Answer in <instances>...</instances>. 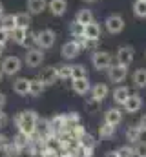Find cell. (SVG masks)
Instances as JSON below:
<instances>
[{
	"mask_svg": "<svg viewBox=\"0 0 146 157\" xmlns=\"http://www.w3.org/2000/svg\"><path fill=\"white\" fill-rule=\"evenodd\" d=\"M82 28H84V26H80V24H77V22H73L71 28H70V33H71L73 39H77V37H82Z\"/></svg>",
	"mask_w": 146,
	"mask_h": 157,
	"instance_id": "34",
	"label": "cell"
},
{
	"mask_svg": "<svg viewBox=\"0 0 146 157\" xmlns=\"http://www.w3.org/2000/svg\"><path fill=\"white\" fill-rule=\"evenodd\" d=\"M122 108H124L126 113H137V112H141V108H143V97L139 93H130V97L126 99V102L122 104Z\"/></svg>",
	"mask_w": 146,
	"mask_h": 157,
	"instance_id": "10",
	"label": "cell"
},
{
	"mask_svg": "<svg viewBox=\"0 0 146 157\" xmlns=\"http://www.w3.org/2000/svg\"><path fill=\"white\" fill-rule=\"evenodd\" d=\"M60 157H77V155H75V152H73V150H66Z\"/></svg>",
	"mask_w": 146,
	"mask_h": 157,
	"instance_id": "41",
	"label": "cell"
},
{
	"mask_svg": "<svg viewBox=\"0 0 146 157\" xmlns=\"http://www.w3.org/2000/svg\"><path fill=\"white\" fill-rule=\"evenodd\" d=\"M84 2H88V4H91V2H95V0H84Z\"/></svg>",
	"mask_w": 146,
	"mask_h": 157,
	"instance_id": "46",
	"label": "cell"
},
{
	"mask_svg": "<svg viewBox=\"0 0 146 157\" xmlns=\"http://www.w3.org/2000/svg\"><path fill=\"white\" fill-rule=\"evenodd\" d=\"M4 15H6V7H4V4L0 2V18H2Z\"/></svg>",
	"mask_w": 146,
	"mask_h": 157,
	"instance_id": "43",
	"label": "cell"
},
{
	"mask_svg": "<svg viewBox=\"0 0 146 157\" xmlns=\"http://www.w3.org/2000/svg\"><path fill=\"white\" fill-rule=\"evenodd\" d=\"M0 26H2L4 29H7V31H13V29L17 28V24H15V15H4V17L0 18Z\"/></svg>",
	"mask_w": 146,
	"mask_h": 157,
	"instance_id": "29",
	"label": "cell"
},
{
	"mask_svg": "<svg viewBox=\"0 0 146 157\" xmlns=\"http://www.w3.org/2000/svg\"><path fill=\"white\" fill-rule=\"evenodd\" d=\"M82 77H88L86 66H82V64H75V66H71V78H82Z\"/></svg>",
	"mask_w": 146,
	"mask_h": 157,
	"instance_id": "30",
	"label": "cell"
},
{
	"mask_svg": "<svg viewBox=\"0 0 146 157\" xmlns=\"http://www.w3.org/2000/svg\"><path fill=\"white\" fill-rule=\"evenodd\" d=\"M36 121H38V115H36L33 110H26L22 113H18L15 122L18 126V132L24 133L26 137H31L36 133Z\"/></svg>",
	"mask_w": 146,
	"mask_h": 157,
	"instance_id": "1",
	"label": "cell"
},
{
	"mask_svg": "<svg viewBox=\"0 0 146 157\" xmlns=\"http://www.w3.org/2000/svg\"><path fill=\"white\" fill-rule=\"evenodd\" d=\"M26 9L29 15H40L48 9V0H28Z\"/></svg>",
	"mask_w": 146,
	"mask_h": 157,
	"instance_id": "17",
	"label": "cell"
},
{
	"mask_svg": "<svg viewBox=\"0 0 146 157\" xmlns=\"http://www.w3.org/2000/svg\"><path fill=\"white\" fill-rule=\"evenodd\" d=\"M141 137H143V133L135 124L126 128V141H130V144H135L137 141H141Z\"/></svg>",
	"mask_w": 146,
	"mask_h": 157,
	"instance_id": "25",
	"label": "cell"
},
{
	"mask_svg": "<svg viewBox=\"0 0 146 157\" xmlns=\"http://www.w3.org/2000/svg\"><path fill=\"white\" fill-rule=\"evenodd\" d=\"M42 157H60V155H59V152H57L55 148L46 146V148H44V152H42Z\"/></svg>",
	"mask_w": 146,
	"mask_h": 157,
	"instance_id": "37",
	"label": "cell"
},
{
	"mask_svg": "<svg viewBox=\"0 0 146 157\" xmlns=\"http://www.w3.org/2000/svg\"><path fill=\"white\" fill-rule=\"evenodd\" d=\"M6 122H7V117L4 115V112H0V128H2V126H4Z\"/></svg>",
	"mask_w": 146,
	"mask_h": 157,
	"instance_id": "39",
	"label": "cell"
},
{
	"mask_svg": "<svg viewBox=\"0 0 146 157\" xmlns=\"http://www.w3.org/2000/svg\"><path fill=\"white\" fill-rule=\"evenodd\" d=\"M9 40H11V31L4 29V28L0 26V44H2V46H6Z\"/></svg>",
	"mask_w": 146,
	"mask_h": 157,
	"instance_id": "35",
	"label": "cell"
},
{
	"mask_svg": "<svg viewBox=\"0 0 146 157\" xmlns=\"http://www.w3.org/2000/svg\"><path fill=\"white\" fill-rule=\"evenodd\" d=\"M0 70H2L4 75L13 77V75H17V73L22 70V60H20L18 57H15V55H9V57H6V59L2 60Z\"/></svg>",
	"mask_w": 146,
	"mask_h": 157,
	"instance_id": "3",
	"label": "cell"
},
{
	"mask_svg": "<svg viewBox=\"0 0 146 157\" xmlns=\"http://www.w3.org/2000/svg\"><path fill=\"white\" fill-rule=\"evenodd\" d=\"M93 20H95V17H93V11L91 9H80L77 13V17H75V22L80 24V26H86V24H90Z\"/></svg>",
	"mask_w": 146,
	"mask_h": 157,
	"instance_id": "20",
	"label": "cell"
},
{
	"mask_svg": "<svg viewBox=\"0 0 146 157\" xmlns=\"http://www.w3.org/2000/svg\"><path fill=\"white\" fill-rule=\"evenodd\" d=\"M4 48H6V46H2V44H0V57H2V53H4Z\"/></svg>",
	"mask_w": 146,
	"mask_h": 157,
	"instance_id": "44",
	"label": "cell"
},
{
	"mask_svg": "<svg viewBox=\"0 0 146 157\" xmlns=\"http://www.w3.org/2000/svg\"><path fill=\"white\" fill-rule=\"evenodd\" d=\"M117 154H119V157H133V148L130 144H126V146H121L117 150Z\"/></svg>",
	"mask_w": 146,
	"mask_h": 157,
	"instance_id": "33",
	"label": "cell"
},
{
	"mask_svg": "<svg viewBox=\"0 0 146 157\" xmlns=\"http://www.w3.org/2000/svg\"><path fill=\"white\" fill-rule=\"evenodd\" d=\"M24 62L28 68H38L42 62H44V49L40 48H29L26 57H24Z\"/></svg>",
	"mask_w": 146,
	"mask_h": 157,
	"instance_id": "7",
	"label": "cell"
},
{
	"mask_svg": "<svg viewBox=\"0 0 146 157\" xmlns=\"http://www.w3.org/2000/svg\"><path fill=\"white\" fill-rule=\"evenodd\" d=\"M115 132H117V128L111 126V124H108V122H104L102 126H99V135H101V139H111V137L115 135Z\"/></svg>",
	"mask_w": 146,
	"mask_h": 157,
	"instance_id": "28",
	"label": "cell"
},
{
	"mask_svg": "<svg viewBox=\"0 0 146 157\" xmlns=\"http://www.w3.org/2000/svg\"><path fill=\"white\" fill-rule=\"evenodd\" d=\"M115 60H117V64L128 68L133 62V48L132 46H121L115 53Z\"/></svg>",
	"mask_w": 146,
	"mask_h": 157,
	"instance_id": "8",
	"label": "cell"
},
{
	"mask_svg": "<svg viewBox=\"0 0 146 157\" xmlns=\"http://www.w3.org/2000/svg\"><path fill=\"white\" fill-rule=\"evenodd\" d=\"M80 46L75 42V40H68L66 44H62V48H60V55H62V59H66V60H73V59H77L79 55H80Z\"/></svg>",
	"mask_w": 146,
	"mask_h": 157,
	"instance_id": "9",
	"label": "cell"
},
{
	"mask_svg": "<svg viewBox=\"0 0 146 157\" xmlns=\"http://www.w3.org/2000/svg\"><path fill=\"white\" fill-rule=\"evenodd\" d=\"M139 130H141V133H146V113L144 115H141V119L137 121V124H135Z\"/></svg>",
	"mask_w": 146,
	"mask_h": 157,
	"instance_id": "38",
	"label": "cell"
},
{
	"mask_svg": "<svg viewBox=\"0 0 146 157\" xmlns=\"http://www.w3.org/2000/svg\"><path fill=\"white\" fill-rule=\"evenodd\" d=\"M2 77H4V73H2V70H0V82H2Z\"/></svg>",
	"mask_w": 146,
	"mask_h": 157,
	"instance_id": "45",
	"label": "cell"
},
{
	"mask_svg": "<svg viewBox=\"0 0 146 157\" xmlns=\"http://www.w3.org/2000/svg\"><path fill=\"white\" fill-rule=\"evenodd\" d=\"M38 78L42 80V84L48 88V86H53V84H57V71H55V66H48V68H44L42 71H40V75Z\"/></svg>",
	"mask_w": 146,
	"mask_h": 157,
	"instance_id": "16",
	"label": "cell"
},
{
	"mask_svg": "<svg viewBox=\"0 0 146 157\" xmlns=\"http://www.w3.org/2000/svg\"><path fill=\"white\" fill-rule=\"evenodd\" d=\"M90 78L88 77H82V78H71V90L77 93V95H86L90 93Z\"/></svg>",
	"mask_w": 146,
	"mask_h": 157,
	"instance_id": "14",
	"label": "cell"
},
{
	"mask_svg": "<svg viewBox=\"0 0 146 157\" xmlns=\"http://www.w3.org/2000/svg\"><path fill=\"white\" fill-rule=\"evenodd\" d=\"M24 46H28V48H36V33L28 31V37H26V44H24Z\"/></svg>",
	"mask_w": 146,
	"mask_h": 157,
	"instance_id": "36",
	"label": "cell"
},
{
	"mask_svg": "<svg viewBox=\"0 0 146 157\" xmlns=\"http://www.w3.org/2000/svg\"><path fill=\"white\" fill-rule=\"evenodd\" d=\"M132 9H133V15L137 18L146 20V0H135L133 6H132Z\"/></svg>",
	"mask_w": 146,
	"mask_h": 157,
	"instance_id": "27",
	"label": "cell"
},
{
	"mask_svg": "<svg viewBox=\"0 0 146 157\" xmlns=\"http://www.w3.org/2000/svg\"><path fill=\"white\" fill-rule=\"evenodd\" d=\"M90 93H91V99H93L95 102H99V104H101V102L108 97L110 88H108V84L99 82V84H95V86H91V88H90Z\"/></svg>",
	"mask_w": 146,
	"mask_h": 157,
	"instance_id": "11",
	"label": "cell"
},
{
	"mask_svg": "<svg viewBox=\"0 0 146 157\" xmlns=\"http://www.w3.org/2000/svg\"><path fill=\"white\" fill-rule=\"evenodd\" d=\"M104 122H108L111 126H119L121 122H122V110L119 108V106H113V108H110L106 110V113H104Z\"/></svg>",
	"mask_w": 146,
	"mask_h": 157,
	"instance_id": "13",
	"label": "cell"
},
{
	"mask_svg": "<svg viewBox=\"0 0 146 157\" xmlns=\"http://www.w3.org/2000/svg\"><path fill=\"white\" fill-rule=\"evenodd\" d=\"M28 139H29V137H26L24 133H20V132H18V135H17V137H15V141H13V146H15L17 150H22V148H26V146H28V143H29Z\"/></svg>",
	"mask_w": 146,
	"mask_h": 157,
	"instance_id": "31",
	"label": "cell"
},
{
	"mask_svg": "<svg viewBox=\"0 0 146 157\" xmlns=\"http://www.w3.org/2000/svg\"><path fill=\"white\" fill-rule=\"evenodd\" d=\"M44 90H46V86L42 84L40 78H31V80H29V95H31V97H38V95H42Z\"/></svg>",
	"mask_w": 146,
	"mask_h": 157,
	"instance_id": "24",
	"label": "cell"
},
{
	"mask_svg": "<svg viewBox=\"0 0 146 157\" xmlns=\"http://www.w3.org/2000/svg\"><path fill=\"white\" fill-rule=\"evenodd\" d=\"M4 106H6V95H4V93H0V110H2Z\"/></svg>",
	"mask_w": 146,
	"mask_h": 157,
	"instance_id": "42",
	"label": "cell"
},
{
	"mask_svg": "<svg viewBox=\"0 0 146 157\" xmlns=\"http://www.w3.org/2000/svg\"><path fill=\"white\" fill-rule=\"evenodd\" d=\"M15 24H17L18 28H26V29H29L31 15H29L28 11H20V13H17V15H15Z\"/></svg>",
	"mask_w": 146,
	"mask_h": 157,
	"instance_id": "23",
	"label": "cell"
},
{
	"mask_svg": "<svg viewBox=\"0 0 146 157\" xmlns=\"http://www.w3.org/2000/svg\"><path fill=\"white\" fill-rule=\"evenodd\" d=\"M104 157H119V154H117V150H110L104 154Z\"/></svg>",
	"mask_w": 146,
	"mask_h": 157,
	"instance_id": "40",
	"label": "cell"
},
{
	"mask_svg": "<svg viewBox=\"0 0 146 157\" xmlns=\"http://www.w3.org/2000/svg\"><path fill=\"white\" fill-rule=\"evenodd\" d=\"M13 91L17 95H29V78L26 77H18L13 80Z\"/></svg>",
	"mask_w": 146,
	"mask_h": 157,
	"instance_id": "18",
	"label": "cell"
},
{
	"mask_svg": "<svg viewBox=\"0 0 146 157\" xmlns=\"http://www.w3.org/2000/svg\"><path fill=\"white\" fill-rule=\"evenodd\" d=\"M91 64L95 70L102 71V70H108L111 66V55L108 51H101V49H95L91 53Z\"/></svg>",
	"mask_w": 146,
	"mask_h": 157,
	"instance_id": "4",
	"label": "cell"
},
{
	"mask_svg": "<svg viewBox=\"0 0 146 157\" xmlns=\"http://www.w3.org/2000/svg\"><path fill=\"white\" fill-rule=\"evenodd\" d=\"M57 42V33L53 29H42L36 33V48L40 49H49Z\"/></svg>",
	"mask_w": 146,
	"mask_h": 157,
	"instance_id": "5",
	"label": "cell"
},
{
	"mask_svg": "<svg viewBox=\"0 0 146 157\" xmlns=\"http://www.w3.org/2000/svg\"><path fill=\"white\" fill-rule=\"evenodd\" d=\"M130 88H126V86H117L115 90H113V102L117 104V106H122L124 102H126V99L130 97Z\"/></svg>",
	"mask_w": 146,
	"mask_h": 157,
	"instance_id": "19",
	"label": "cell"
},
{
	"mask_svg": "<svg viewBox=\"0 0 146 157\" xmlns=\"http://www.w3.org/2000/svg\"><path fill=\"white\" fill-rule=\"evenodd\" d=\"M106 71H108V80L113 84H121L128 77V68H124L121 64H111Z\"/></svg>",
	"mask_w": 146,
	"mask_h": 157,
	"instance_id": "6",
	"label": "cell"
},
{
	"mask_svg": "<svg viewBox=\"0 0 146 157\" xmlns=\"http://www.w3.org/2000/svg\"><path fill=\"white\" fill-rule=\"evenodd\" d=\"M124 26H126L124 18H122L121 15H117V13L108 15V17L104 18V28H106V31H108L110 35H119V33H122V31H124Z\"/></svg>",
	"mask_w": 146,
	"mask_h": 157,
	"instance_id": "2",
	"label": "cell"
},
{
	"mask_svg": "<svg viewBox=\"0 0 146 157\" xmlns=\"http://www.w3.org/2000/svg\"><path fill=\"white\" fill-rule=\"evenodd\" d=\"M82 37L84 39H90V40H99L101 39V26L99 22H90L82 28Z\"/></svg>",
	"mask_w": 146,
	"mask_h": 157,
	"instance_id": "15",
	"label": "cell"
},
{
	"mask_svg": "<svg viewBox=\"0 0 146 157\" xmlns=\"http://www.w3.org/2000/svg\"><path fill=\"white\" fill-rule=\"evenodd\" d=\"M132 80H133V86H135V88H139V90L146 88V68L135 70L133 75H132Z\"/></svg>",
	"mask_w": 146,
	"mask_h": 157,
	"instance_id": "21",
	"label": "cell"
},
{
	"mask_svg": "<svg viewBox=\"0 0 146 157\" xmlns=\"http://www.w3.org/2000/svg\"><path fill=\"white\" fill-rule=\"evenodd\" d=\"M48 9L53 17H64L68 11V0H49Z\"/></svg>",
	"mask_w": 146,
	"mask_h": 157,
	"instance_id": "12",
	"label": "cell"
},
{
	"mask_svg": "<svg viewBox=\"0 0 146 157\" xmlns=\"http://www.w3.org/2000/svg\"><path fill=\"white\" fill-rule=\"evenodd\" d=\"M28 31H29V29L17 26V28L11 31V40H13L15 44H18V46H24V44H26V37H28Z\"/></svg>",
	"mask_w": 146,
	"mask_h": 157,
	"instance_id": "22",
	"label": "cell"
},
{
	"mask_svg": "<svg viewBox=\"0 0 146 157\" xmlns=\"http://www.w3.org/2000/svg\"><path fill=\"white\" fill-rule=\"evenodd\" d=\"M133 155L135 157H146V141H137V143H135Z\"/></svg>",
	"mask_w": 146,
	"mask_h": 157,
	"instance_id": "32",
	"label": "cell"
},
{
	"mask_svg": "<svg viewBox=\"0 0 146 157\" xmlns=\"http://www.w3.org/2000/svg\"><path fill=\"white\" fill-rule=\"evenodd\" d=\"M55 71L60 80H68V78H71V64H57Z\"/></svg>",
	"mask_w": 146,
	"mask_h": 157,
	"instance_id": "26",
	"label": "cell"
}]
</instances>
